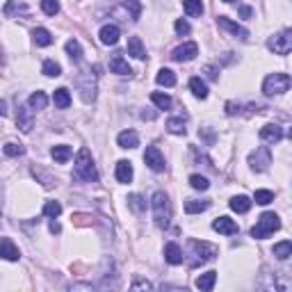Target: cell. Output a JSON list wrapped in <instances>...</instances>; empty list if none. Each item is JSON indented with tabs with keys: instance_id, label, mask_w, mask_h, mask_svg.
Segmentation results:
<instances>
[{
	"instance_id": "cell-1",
	"label": "cell",
	"mask_w": 292,
	"mask_h": 292,
	"mask_svg": "<svg viewBox=\"0 0 292 292\" xmlns=\"http://www.w3.org/2000/svg\"><path fill=\"white\" fill-rule=\"evenodd\" d=\"M151 206H153V219L158 228H167L169 221H171V203L165 192H155L153 199H151Z\"/></svg>"
},
{
	"instance_id": "cell-2",
	"label": "cell",
	"mask_w": 292,
	"mask_h": 292,
	"mask_svg": "<svg viewBox=\"0 0 292 292\" xmlns=\"http://www.w3.org/2000/svg\"><path fill=\"white\" fill-rule=\"evenodd\" d=\"M76 176L78 178H83L84 183H96L98 180V171L94 167V160H91V155L87 149H83L80 153L76 155Z\"/></svg>"
},
{
	"instance_id": "cell-3",
	"label": "cell",
	"mask_w": 292,
	"mask_h": 292,
	"mask_svg": "<svg viewBox=\"0 0 292 292\" xmlns=\"http://www.w3.org/2000/svg\"><path fill=\"white\" fill-rule=\"evenodd\" d=\"M279 228H281L279 215H274V212H265V215H260V219H258L256 226L251 228V238L265 240V238H269L274 231H279Z\"/></svg>"
},
{
	"instance_id": "cell-4",
	"label": "cell",
	"mask_w": 292,
	"mask_h": 292,
	"mask_svg": "<svg viewBox=\"0 0 292 292\" xmlns=\"http://www.w3.org/2000/svg\"><path fill=\"white\" fill-rule=\"evenodd\" d=\"M288 89H290V76H288V73H272V76H267L265 83H262L265 96L283 94V91H288Z\"/></svg>"
},
{
	"instance_id": "cell-5",
	"label": "cell",
	"mask_w": 292,
	"mask_h": 292,
	"mask_svg": "<svg viewBox=\"0 0 292 292\" xmlns=\"http://www.w3.org/2000/svg\"><path fill=\"white\" fill-rule=\"evenodd\" d=\"M76 84H78V89H80V96H83L84 103L96 101V78L91 73H80L76 78Z\"/></svg>"
},
{
	"instance_id": "cell-6",
	"label": "cell",
	"mask_w": 292,
	"mask_h": 292,
	"mask_svg": "<svg viewBox=\"0 0 292 292\" xmlns=\"http://www.w3.org/2000/svg\"><path fill=\"white\" fill-rule=\"evenodd\" d=\"M249 165L253 171H267V167L272 165V153H269L267 146H260V149H256L253 153L249 155Z\"/></svg>"
},
{
	"instance_id": "cell-7",
	"label": "cell",
	"mask_w": 292,
	"mask_h": 292,
	"mask_svg": "<svg viewBox=\"0 0 292 292\" xmlns=\"http://www.w3.org/2000/svg\"><path fill=\"white\" fill-rule=\"evenodd\" d=\"M269 48H272L276 55H288L292 48V32L283 30L281 35H276L274 39H269Z\"/></svg>"
},
{
	"instance_id": "cell-8",
	"label": "cell",
	"mask_w": 292,
	"mask_h": 292,
	"mask_svg": "<svg viewBox=\"0 0 292 292\" xmlns=\"http://www.w3.org/2000/svg\"><path fill=\"white\" fill-rule=\"evenodd\" d=\"M192 251H194V256H197V260H194V265H199V262H206L210 260V258L217 253V249L212 245H208V242H199V240H192L190 242Z\"/></svg>"
},
{
	"instance_id": "cell-9",
	"label": "cell",
	"mask_w": 292,
	"mask_h": 292,
	"mask_svg": "<svg viewBox=\"0 0 292 292\" xmlns=\"http://www.w3.org/2000/svg\"><path fill=\"white\" fill-rule=\"evenodd\" d=\"M144 162H146V167L153 169V171H165V158H162L158 146H146V151H144Z\"/></svg>"
},
{
	"instance_id": "cell-10",
	"label": "cell",
	"mask_w": 292,
	"mask_h": 292,
	"mask_svg": "<svg viewBox=\"0 0 292 292\" xmlns=\"http://www.w3.org/2000/svg\"><path fill=\"white\" fill-rule=\"evenodd\" d=\"M197 55H199V46L197 43H192V42H187V43H183V46L173 48L171 60L173 62H190V60H194Z\"/></svg>"
},
{
	"instance_id": "cell-11",
	"label": "cell",
	"mask_w": 292,
	"mask_h": 292,
	"mask_svg": "<svg viewBox=\"0 0 292 292\" xmlns=\"http://www.w3.org/2000/svg\"><path fill=\"white\" fill-rule=\"evenodd\" d=\"M16 125L23 132H30L35 128V117H32V110L25 108V105H18L16 110Z\"/></svg>"
},
{
	"instance_id": "cell-12",
	"label": "cell",
	"mask_w": 292,
	"mask_h": 292,
	"mask_svg": "<svg viewBox=\"0 0 292 292\" xmlns=\"http://www.w3.org/2000/svg\"><path fill=\"white\" fill-rule=\"evenodd\" d=\"M260 139L267 144H279L283 139V128L276 124H267L260 128Z\"/></svg>"
},
{
	"instance_id": "cell-13",
	"label": "cell",
	"mask_w": 292,
	"mask_h": 292,
	"mask_svg": "<svg viewBox=\"0 0 292 292\" xmlns=\"http://www.w3.org/2000/svg\"><path fill=\"white\" fill-rule=\"evenodd\" d=\"M212 228H215L217 233H221V235H235V233H238V224H235L231 217H217V219L212 221Z\"/></svg>"
},
{
	"instance_id": "cell-14",
	"label": "cell",
	"mask_w": 292,
	"mask_h": 292,
	"mask_svg": "<svg viewBox=\"0 0 292 292\" xmlns=\"http://www.w3.org/2000/svg\"><path fill=\"white\" fill-rule=\"evenodd\" d=\"M0 258H5V260L14 262L21 258V253H18V249L14 247V242L9 238H0Z\"/></svg>"
},
{
	"instance_id": "cell-15",
	"label": "cell",
	"mask_w": 292,
	"mask_h": 292,
	"mask_svg": "<svg viewBox=\"0 0 292 292\" xmlns=\"http://www.w3.org/2000/svg\"><path fill=\"white\" fill-rule=\"evenodd\" d=\"M217 25H219V28H224V30H228L231 35L240 37V39H247V37H249V32H247L242 25L233 23L231 18H226V16H219V18H217Z\"/></svg>"
},
{
	"instance_id": "cell-16",
	"label": "cell",
	"mask_w": 292,
	"mask_h": 292,
	"mask_svg": "<svg viewBox=\"0 0 292 292\" xmlns=\"http://www.w3.org/2000/svg\"><path fill=\"white\" fill-rule=\"evenodd\" d=\"M98 37H101V43H105V46H114V43L119 42V28L117 25H103L101 32H98Z\"/></svg>"
},
{
	"instance_id": "cell-17",
	"label": "cell",
	"mask_w": 292,
	"mask_h": 292,
	"mask_svg": "<svg viewBox=\"0 0 292 292\" xmlns=\"http://www.w3.org/2000/svg\"><path fill=\"white\" fill-rule=\"evenodd\" d=\"M183 249H180L176 242H169L167 247H165V260L169 262V265H180L183 262Z\"/></svg>"
},
{
	"instance_id": "cell-18",
	"label": "cell",
	"mask_w": 292,
	"mask_h": 292,
	"mask_svg": "<svg viewBox=\"0 0 292 292\" xmlns=\"http://www.w3.org/2000/svg\"><path fill=\"white\" fill-rule=\"evenodd\" d=\"M121 149H137L139 146V135L135 130H124L119 132V137H117Z\"/></svg>"
},
{
	"instance_id": "cell-19",
	"label": "cell",
	"mask_w": 292,
	"mask_h": 292,
	"mask_svg": "<svg viewBox=\"0 0 292 292\" xmlns=\"http://www.w3.org/2000/svg\"><path fill=\"white\" fill-rule=\"evenodd\" d=\"M114 173H117V180H119V183H130L132 173L135 171H132V165L128 160H119L117 162V171Z\"/></svg>"
},
{
	"instance_id": "cell-20",
	"label": "cell",
	"mask_w": 292,
	"mask_h": 292,
	"mask_svg": "<svg viewBox=\"0 0 292 292\" xmlns=\"http://www.w3.org/2000/svg\"><path fill=\"white\" fill-rule=\"evenodd\" d=\"M110 71H112V73H119V76H130L132 69L128 66V62H125L121 55H114L112 60H110Z\"/></svg>"
},
{
	"instance_id": "cell-21",
	"label": "cell",
	"mask_w": 292,
	"mask_h": 292,
	"mask_svg": "<svg viewBox=\"0 0 292 292\" xmlns=\"http://www.w3.org/2000/svg\"><path fill=\"white\" fill-rule=\"evenodd\" d=\"M50 155H53V160H55V162L64 165V162L71 160L73 151H71V146H66V144H60V146H53V149H50Z\"/></svg>"
},
{
	"instance_id": "cell-22",
	"label": "cell",
	"mask_w": 292,
	"mask_h": 292,
	"mask_svg": "<svg viewBox=\"0 0 292 292\" xmlns=\"http://www.w3.org/2000/svg\"><path fill=\"white\" fill-rule=\"evenodd\" d=\"M128 55H132L135 60H144L146 57V50H144V43L139 37H130L128 39Z\"/></svg>"
},
{
	"instance_id": "cell-23",
	"label": "cell",
	"mask_w": 292,
	"mask_h": 292,
	"mask_svg": "<svg viewBox=\"0 0 292 292\" xmlns=\"http://www.w3.org/2000/svg\"><path fill=\"white\" fill-rule=\"evenodd\" d=\"M210 208V201L208 199H190V201L185 203V212L187 215H197V212H203V210H208Z\"/></svg>"
},
{
	"instance_id": "cell-24",
	"label": "cell",
	"mask_w": 292,
	"mask_h": 292,
	"mask_svg": "<svg viewBox=\"0 0 292 292\" xmlns=\"http://www.w3.org/2000/svg\"><path fill=\"white\" fill-rule=\"evenodd\" d=\"M215 283H217V272H206V274H201L197 279V288L203 292H210L215 288Z\"/></svg>"
},
{
	"instance_id": "cell-25",
	"label": "cell",
	"mask_w": 292,
	"mask_h": 292,
	"mask_svg": "<svg viewBox=\"0 0 292 292\" xmlns=\"http://www.w3.org/2000/svg\"><path fill=\"white\" fill-rule=\"evenodd\" d=\"M53 103H55V108H60V110H66V108H69V105H71V94H69V89H64V87L55 89Z\"/></svg>"
},
{
	"instance_id": "cell-26",
	"label": "cell",
	"mask_w": 292,
	"mask_h": 292,
	"mask_svg": "<svg viewBox=\"0 0 292 292\" xmlns=\"http://www.w3.org/2000/svg\"><path fill=\"white\" fill-rule=\"evenodd\" d=\"M155 80H158V84H162V87H173V84H176V73H173L171 69H160L158 76H155Z\"/></svg>"
},
{
	"instance_id": "cell-27",
	"label": "cell",
	"mask_w": 292,
	"mask_h": 292,
	"mask_svg": "<svg viewBox=\"0 0 292 292\" xmlns=\"http://www.w3.org/2000/svg\"><path fill=\"white\" fill-rule=\"evenodd\" d=\"M228 206H231V210H235V212H249L251 199H249V197H242V194H240V197H233Z\"/></svg>"
},
{
	"instance_id": "cell-28",
	"label": "cell",
	"mask_w": 292,
	"mask_h": 292,
	"mask_svg": "<svg viewBox=\"0 0 292 292\" xmlns=\"http://www.w3.org/2000/svg\"><path fill=\"white\" fill-rule=\"evenodd\" d=\"M32 39H35L37 46H50V43H53V35H50L46 28H37V30L32 32Z\"/></svg>"
},
{
	"instance_id": "cell-29",
	"label": "cell",
	"mask_w": 292,
	"mask_h": 292,
	"mask_svg": "<svg viewBox=\"0 0 292 292\" xmlns=\"http://www.w3.org/2000/svg\"><path fill=\"white\" fill-rule=\"evenodd\" d=\"M274 256L279 258V260H288V258L292 256V242L290 240H283V242L274 245Z\"/></svg>"
},
{
	"instance_id": "cell-30",
	"label": "cell",
	"mask_w": 292,
	"mask_h": 292,
	"mask_svg": "<svg viewBox=\"0 0 292 292\" xmlns=\"http://www.w3.org/2000/svg\"><path fill=\"white\" fill-rule=\"evenodd\" d=\"M183 9L187 16H201L203 14V2L201 0H183Z\"/></svg>"
},
{
	"instance_id": "cell-31",
	"label": "cell",
	"mask_w": 292,
	"mask_h": 292,
	"mask_svg": "<svg viewBox=\"0 0 292 292\" xmlns=\"http://www.w3.org/2000/svg\"><path fill=\"white\" fill-rule=\"evenodd\" d=\"M190 89H192V94L197 96V98H206V96H208V87H206V83H203L201 78H192V80H190Z\"/></svg>"
},
{
	"instance_id": "cell-32",
	"label": "cell",
	"mask_w": 292,
	"mask_h": 292,
	"mask_svg": "<svg viewBox=\"0 0 292 292\" xmlns=\"http://www.w3.org/2000/svg\"><path fill=\"white\" fill-rule=\"evenodd\" d=\"M28 105H30L32 110H43L48 105V98H46V94L43 91H35V94L28 98Z\"/></svg>"
},
{
	"instance_id": "cell-33",
	"label": "cell",
	"mask_w": 292,
	"mask_h": 292,
	"mask_svg": "<svg viewBox=\"0 0 292 292\" xmlns=\"http://www.w3.org/2000/svg\"><path fill=\"white\" fill-rule=\"evenodd\" d=\"M151 101L158 105V110H169L171 108V98L167 94H162V91H153L151 94Z\"/></svg>"
},
{
	"instance_id": "cell-34",
	"label": "cell",
	"mask_w": 292,
	"mask_h": 292,
	"mask_svg": "<svg viewBox=\"0 0 292 292\" xmlns=\"http://www.w3.org/2000/svg\"><path fill=\"white\" fill-rule=\"evenodd\" d=\"M43 215L50 217V219H57L62 215V203L60 201H46L43 206Z\"/></svg>"
},
{
	"instance_id": "cell-35",
	"label": "cell",
	"mask_w": 292,
	"mask_h": 292,
	"mask_svg": "<svg viewBox=\"0 0 292 292\" xmlns=\"http://www.w3.org/2000/svg\"><path fill=\"white\" fill-rule=\"evenodd\" d=\"M66 53H69V57H71L73 62H80V57H83V48H80V43H78L76 39H69V42H66Z\"/></svg>"
},
{
	"instance_id": "cell-36",
	"label": "cell",
	"mask_w": 292,
	"mask_h": 292,
	"mask_svg": "<svg viewBox=\"0 0 292 292\" xmlns=\"http://www.w3.org/2000/svg\"><path fill=\"white\" fill-rule=\"evenodd\" d=\"M42 71H43V76H48V78H57V76H62V66L53 60H46Z\"/></svg>"
},
{
	"instance_id": "cell-37",
	"label": "cell",
	"mask_w": 292,
	"mask_h": 292,
	"mask_svg": "<svg viewBox=\"0 0 292 292\" xmlns=\"http://www.w3.org/2000/svg\"><path fill=\"white\" fill-rule=\"evenodd\" d=\"M167 130L171 132V135H185V121L173 117V119L167 121Z\"/></svg>"
},
{
	"instance_id": "cell-38",
	"label": "cell",
	"mask_w": 292,
	"mask_h": 292,
	"mask_svg": "<svg viewBox=\"0 0 292 292\" xmlns=\"http://www.w3.org/2000/svg\"><path fill=\"white\" fill-rule=\"evenodd\" d=\"M190 185L194 187V190H201V192L210 187L208 178H206V176H199V173H192V176H190Z\"/></svg>"
},
{
	"instance_id": "cell-39",
	"label": "cell",
	"mask_w": 292,
	"mask_h": 292,
	"mask_svg": "<svg viewBox=\"0 0 292 292\" xmlns=\"http://www.w3.org/2000/svg\"><path fill=\"white\" fill-rule=\"evenodd\" d=\"M128 206H130L135 212H144V210H146V201H144L139 194H130V197H128Z\"/></svg>"
},
{
	"instance_id": "cell-40",
	"label": "cell",
	"mask_w": 292,
	"mask_h": 292,
	"mask_svg": "<svg viewBox=\"0 0 292 292\" xmlns=\"http://www.w3.org/2000/svg\"><path fill=\"white\" fill-rule=\"evenodd\" d=\"M2 151H5V155H9V158H18V155L25 153V146L9 142V144H5V146H2Z\"/></svg>"
},
{
	"instance_id": "cell-41",
	"label": "cell",
	"mask_w": 292,
	"mask_h": 292,
	"mask_svg": "<svg viewBox=\"0 0 292 292\" xmlns=\"http://www.w3.org/2000/svg\"><path fill=\"white\" fill-rule=\"evenodd\" d=\"M42 9L48 16H55V14L60 12V0H42Z\"/></svg>"
},
{
	"instance_id": "cell-42",
	"label": "cell",
	"mask_w": 292,
	"mask_h": 292,
	"mask_svg": "<svg viewBox=\"0 0 292 292\" xmlns=\"http://www.w3.org/2000/svg\"><path fill=\"white\" fill-rule=\"evenodd\" d=\"M253 199H256V203H260V206H267V203L274 201V194H272L269 190H256Z\"/></svg>"
},
{
	"instance_id": "cell-43",
	"label": "cell",
	"mask_w": 292,
	"mask_h": 292,
	"mask_svg": "<svg viewBox=\"0 0 292 292\" xmlns=\"http://www.w3.org/2000/svg\"><path fill=\"white\" fill-rule=\"evenodd\" d=\"M199 137L208 144V146H212V144H215V132L210 130V128H201V130H199Z\"/></svg>"
},
{
	"instance_id": "cell-44",
	"label": "cell",
	"mask_w": 292,
	"mask_h": 292,
	"mask_svg": "<svg viewBox=\"0 0 292 292\" xmlns=\"http://www.w3.org/2000/svg\"><path fill=\"white\" fill-rule=\"evenodd\" d=\"M173 28H176V32H178V35H190V30H192L190 23H187V21H183V18H178Z\"/></svg>"
},
{
	"instance_id": "cell-45",
	"label": "cell",
	"mask_w": 292,
	"mask_h": 292,
	"mask_svg": "<svg viewBox=\"0 0 292 292\" xmlns=\"http://www.w3.org/2000/svg\"><path fill=\"white\" fill-rule=\"evenodd\" d=\"M71 219H73V224H80V226H89V224H91V217H87V215H73L71 217Z\"/></svg>"
},
{
	"instance_id": "cell-46",
	"label": "cell",
	"mask_w": 292,
	"mask_h": 292,
	"mask_svg": "<svg viewBox=\"0 0 292 292\" xmlns=\"http://www.w3.org/2000/svg\"><path fill=\"white\" fill-rule=\"evenodd\" d=\"M139 117H142L144 121H153L155 117H158V112H155V110H142V112H139Z\"/></svg>"
},
{
	"instance_id": "cell-47",
	"label": "cell",
	"mask_w": 292,
	"mask_h": 292,
	"mask_svg": "<svg viewBox=\"0 0 292 292\" xmlns=\"http://www.w3.org/2000/svg\"><path fill=\"white\" fill-rule=\"evenodd\" d=\"M238 112H240L238 103H226V114H238Z\"/></svg>"
},
{
	"instance_id": "cell-48",
	"label": "cell",
	"mask_w": 292,
	"mask_h": 292,
	"mask_svg": "<svg viewBox=\"0 0 292 292\" xmlns=\"http://www.w3.org/2000/svg\"><path fill=\"white\" fill-rule=\"evenodd\" d=\"M203 71H206V73H208V78H210V80H217V69H215V66H206V69H203Z\"/></svg>"
},
{
	"instance_id": "cell-49",
	"label": "cell",
	"mask_w": 292,
	"mask_h": 292,
	"mask_svg": "<svg viewBox=\"0 0 292 292\" xmlns=\"http://www.w3.org/2000/svg\"><path fill=\"white\" fill-rule=\"evenodd\" d=\"M62 231V226H60V224H57V221H50V233H60Z\"/></svg>"
},
{
	"instance_id": "cell-50",
	"label": "cell",
	"mask_w": 292,
	"mask_h": 292,
	"mask_svg": "<svg viewBox=\"0 0 292 292\" xmlns=\"http://www.w3.org/2000/svg\"><path fill=\"white\" fill-rule=\"evenodd\" d=\"M0 117H7V103L0 101Z\"/></svg>"
},
{
	"instance_id": "cell-51",
	"label": "cell",
	"mask_w": 292,
	"mask_h": 292,
	"mask_svg": "<svg viewBox=\"0 0 292 292\" xmlns=\"http://www.w3.org/2000/svg\"><path fill=\"white\" fill-rule=\"evenodd\" d=\"M240 14H242V16H251V7H240Z\"/></svg>"
},
{
	"instance_id": "cell-52",
	"label": "cell",
	"mask_w": 292,
	"mask_h": 292,
	"mask_svg": "<svg viewBox=\"0 0 292 292\" xmlns=\"http://www.w3.org/2000/svg\"><path fill=\"white\" fill-rule=\"evenodd\" d=\"M0 208H2V192H0Z\"/></svg>"
},
{
	"instance_id": "cell-53",
	"label": "cell",
	"mask_w": 292,
	"mask_h": 292,
	"mask_svg": "<svg viewBox=\"0 0 292 292\" xmlns=\"http://www.w3.org/2000/svg\"><path fill=\"white\" fill-rule=\"evenodd\" d=\"M224 2H235V0H224Z\"/></svg>"
}]
</instances>
